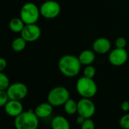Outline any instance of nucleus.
I'll return each mask as SVG.
<instances>
[{
    "label": "nucleus",
    "instance_id": "nucleus-1",
    "mask_svg": "<svg viewBox=\"0 0 129 129\" xmlns=\"http://www.w3.org/2000/svg\"><path fill=\"white\" fill-rule=\"evenodd\" d=\"M81 66L78 57L70 54L62 55L58 62L59 72L68 78L77 76L80 73Z\"/></svg>",
    "mask_w": 129,
    "mask_h": 129
},
{
    "label": "nucleus",
    "instance_id": "nucleus-2",
    "mask_svg": "<svg viewBox=\"0 0 129 129\" xmlns=\"http://www.w3.org/2000/svg\"><path fill=\"white\" fill-rule=\"evenodd\" d=\"M14 124L16 129H37L39 126V118L34 111L29 109L23 111L15 118Z\"/></svg>",
    "mask_w": 129,
    "mask_h": 129
},
{
    "label": "nucleus",
    "instance_id": "nucleus-3",
    "mask_svg": "<svg viewBox=\"0 0 129 129\" xmlns=\"http://www.w3.org/2000/svg\"><path fill=\"white\" fill-rule=\"evenodd\" d=\"M97 85L93 78L87 77L80 78L76 83V90L78 93L83 98H92L97 93Z\"/></svg>",
    "mask_w": 129,
    "mask_h": 129
},
{
    "label": "nucleus",
    "instance_id": "nucleus-4",
    "mask_svg": "<svg viewBox=\"0 0 129 129\" xmlns=\"http://www.w3.org/2000/svg\"><path fill=\"white\" fill-rule=\"evenodd\" d=\"M69 99H70V93L66 87L62 86L52 88L47 95V102L52 106H63Z\"/></svg>",
    "mask_w": 129,
    "mask_h": 129
},
{
    "label": "nucleus",
    "instance_id": "nucleus-5",
    "mask_svg": "<svg viewBox=\"0 0 129 129\" xmlns=\"http://www.w3.org/2000/svg\"><path fill=\"white\" fill-rule=\"evenodd\" d=\"M40 16V8L33 3H25L21 9L20 18L25 24H36Z\"/></svg>",
    "mask_w": 129,
    "mask_h": 129
},
{
    "label": "nucleus",
    "instance_id": "nucleus-6",
    "mask_svg": "<svg viewBox=\"0 0 129 129\" xmlns=\"http://www.w3.org/2000/svg\"><path fill=\"white\" fill-rule=\"evenodd\" d=\"M40 15L46 19H53L61 12V6L55 0H47L40 7Z\"/></svg>",
    "mask_w": 129,
    "mask_h": 129
},
{
    "label": "nucleus",
    "instance_id": "nucleus-7",
    "mask_svg": "<svg viewBox=\"0 0 129 129\" xmlns=\"http://www.w3.org/2000/svg\"><path fill=\"white\" fill-rule=\"evenodd\" d=\"M6 91L8 93L10 100H15L19 101L24 99L28 93L27 87L24 83L21 82L10 84Z\"/></svg>",
    "mask_w": 129,
    "mask_h": 129
},
{
    "label": "nucleus",
    "instance_id": "nucleus-8",
    "mask_svg": "<svg viewBox=\"0 0 129 129\" xmlns=\"http://www.w3.org/2000/svg\"><path fill=\"white\" fill-rule=\"evenodd\" d=\"M96 112L93 102L89 98H81L78 102V114L85 118H91Z\"/></svg>",
    "mask_w": 129,
    "mask_h": 129
},
{
    "label": "nucleus",
    "instance_id": "nucleus-9",
    "mask_svg": "<svg viewBox=\"0 0 129 129\" xmlns=\"http://www.w3.org/2000/svg\"><path fill=\"white\" fill-rule=\"evenodd\" d=\"M128 55L125 49L115 48L110 51L109 54V61L114 66H121L126 63Z\"/></svg>",
    "mask_w": 129,
    "mask_h": 129
},
{
    "label": "nucleus",
    "instance_id": "nucleus-10",
    "mask_svg": "<svg viewBox=\"0 0 129 129\" xmlns=\"http://www.w3.org/2000/svg\"><path fill=\"white\" fill-rule=\"evenodd\" d=\"M40 36L41 29L36 24H25L21 32V37H22L27 42H34L37 40Z\"/></svg>",
    "mask_w": 129,
    "mask_h": 129
},
{
    "label": "nucleus",
    "instance_id": "nucleus-11",
    "mask_svg": "<svg viewBox=\"0 0 129 129\" xmlns=\"http://www.w3.org/2000/svg\"><path fill=\"white\" fill-rule=\"evenodd\" d=\"M4 109L6 113L8 115L14 118L19 115L24 111V107L21 102L15 100H9L6 105L4 106Z\"/></svg>",
    "mask_w": 129,
    "mask_h": 129
},
{
    "label": "nucleus",
    "instance_id": "nucleus-12",
    "mask_svg": "<svg viewBox=\"0 0 129 129\" xmlns=\"http://www.w3.org/2000/svg\"><path fill=\"white\" fill-rule=\"evenodd\" d=\"M111 43L106 37H99L93 43V50L100 55L110 52Z\"/></svg>",
    "mask_w": 129,
    "mask_h": 129
},
{
    "label": "nucleus",
    "instance_id": "nucleus-13",
    "mask_svg": "<svg viewBox=\"0 0 129 129\" xmlns=\"http://www.w3.org/2000/svg\"><path fill=\"white\" fill-rule=\"evenodd\" d=\"M53 111V106L49 103H42L34 109L35 114L39 118H46L50 116Z\"/></svg>",
    "mask_w": 129,
    "mask_h": 129
},
{
    "label": "nucleus",
    "instance_id": "nucleus-14",
    "mask_svg": "<svg viewBox=\"0 0 129 129\" xmlns=\"http://www.w3.org/2000/svg\"><path fill=\"white\" fill-rule=\"evenodd\" d=\"M51 127L52 129H71L69 121L62 115L54 117L51 121Z\"/></svg>",
    "mask_w": 129,
    "mask_h": 129
},
{
    "label": "nucleus",
    "instance_id": "nucleus-15",
    "mask_svg": "<svg viewBox=\"0 0 129 129\" xmlns=\"http://www.w3.org/2000/svg\"><path fill=\"white\" fill-rule=\"evenodd\" d=\"M78 57L81 64H84V66L92 64L96 58L95 52L93 50H90V49L83 50L79 54V55Z\"/></svg>",
    "mask_w": 129,
    "mask_h": 129
},
{
    "label": "nucleus",
    "instance_id": "nucleus-16",
    "mask_svg": "<svg viewBox=\"0 0 129 129\" xmlns=\"http://www.w3.org/2000/svg\"><path fill=\"white\" fill-rule=\"evenodd\" d=\"M25 24L21 18H14L9 22V28L14 33H21Z\"/></svg>",
    "mask_w": 129,
    "mask_h": 129
},
{
    "label": "nucleus",
    "instance_id": "nucleus-17",
    "mask_svg": "<svg viewBox=\"0 0 129 129\" xmlns=\"http://www.w3.org/2000/svg\"><path fill=\"white\" fill-rule=\"evenodd\" d=\"M63 106L64 110L66 114L72 115L75 113H78V102H76L73 99H69Z\"/></svg>",
    "mask_w": 129,
    "mask_h": 129
},
{
    "label": "nucleus",
    "instance_id": "nucleus-18",
    "mask_svg": "<svg viewBox=\"0 0 129 129\" xmlns=\"http://www.w3.org/2000/svg\"><path fill=\"white\" fill-rule=\"evenodd\" d=\"M27 45V41L22 37H17L15 38L12 43V48L15 52H21L23 51Z\"/></svg>",
    "mask_w": 129,
    "mask_h": 129
},
{
    "label": "nucleus",
    "instance_id": "nucleus-19",
    "mask_svg": "<svg viewBox=\"0 0 129 129\" xmlns=\"http://www.w3.org/2000/svg\"><path fill=\"white\" fill-rule=\"evenodd\" d=\"M10 85V81L8 76L3 72H0V90H6Z\"/></svg>",
    "mask_w": 129,
    "mask_h": 129
},
{
    "label": "nucleus",
    "instance_id": "nucleus-20",
    "mask_svg": "<svg viewBox=\"0 0 129 129\" xmlns=\"http://www.w3.org/2000/svg\"><path fill=\"white\" fill-rule=\"evenodd\" d=\"M96 75V69L92 64L86 66L85 69H84V76L89 78H93Z\"/></svg>",
    "mask_w": 129,
    "mask_h": 129
},
{
    "label": "nucleus",
    "instance_id": "nucleus-21",
    "mask_svg": "<svg viewBox=\"0 0 129 129\" xmlns=\"http://www.w3.org/2000/svg\"><path fill=\"white\" fill-rule=\"evenodd\" d=\"M119 126L123 129H129V113L125 114L120 118Z\"/></svg>",
    "mask_w": 129,
    "mask_h": 129
},
{
    "label": "nucleus",
    "instance_id": "nucleus-22",
    "mask_svg": "<svg viewBox=\"0 0 129 129\" xmlns=\"http://www.w3.org/2000/svg\"><path fill=\"white\" fill-rule=\"evenodd\" d=\"M9 100L10 99L6 90H0V107H4Z\"/></svg>",
    "mask_w": 129,
    "mask_h": 129
},
{
    "label": "nucleus",
    "instance_id": "nucleus-23",
    "mask_svg": "<svg viewBox=\"0 0 129 129\" xmlns=\"http://www.w3.org/2000/svg\"><path fill=\"white\" fill-rule=\"evenodd\" d=\"M81 129H95L94 121L91 118H86L81 125Z\"/></svg>",
    "mask_w": 129,
    "mask_h": 129
},
{
    "label": "nucleus",
    "instance_id": "nucleus-24",
    "mask_svg": "<svg viewBox=\"0 0 129 129\" xmlns=\"http://www.w3.org/2000/svg\"><path fill=\"white\" fill-rule=\"evenodd\" d=\"M127 45V40L124 37H118L115 41V48H119V49H125V46Z\"/></svg>",
    "mask_w": 129,
    "mask_h": 129
},
{
    "label": "nucleus",
    "instance_id": "nucleus-25",
    "mask_svg": "<svg viewBox=\"0 0 129 129\" xmlns=\"http://www.w3.org/2000/svg\"><path fill=\"white\" fill-rule=\"evenodd\" d=\"M7 67V61L4 58L0 57V72H3Z\"/></svg>",
    "mask_w": 129,
    "mask_h": 129
},
{
    "label": "nucleus",
    "instance_id": "nucleus-26",
    "mask_svg": "<svg viewBox=\"0 0 129 129\" xmlns=\"http://www.w3.org/2000/svg\"><path fill=\"white\" fill-rule=\"evenodd\" d=\"M121 109L123 112H127L129 111V102L128 101H124L121 105Z\"/></svg>",
    "mask_w": 129,
    "mask_h": 129
},
{
    "label": "nucleus",
    "instance_id": "nucleus-27",
    "mask_svg": "<svg viewBox=\"0 0 129 129\" xmlns=\"http://www.w3.org/2000/svg\"><path fill=\"white\" fill-rule=\"evenodd\" d=\"M85 118H84L83 116H81V115H78V118H77V119H76V121H77V123L79 124V125H81L82 124H83V122L85 121Z\"/></svg>",
    "mask_w": 129,
    "mask_h": 129
}]
</instances>
